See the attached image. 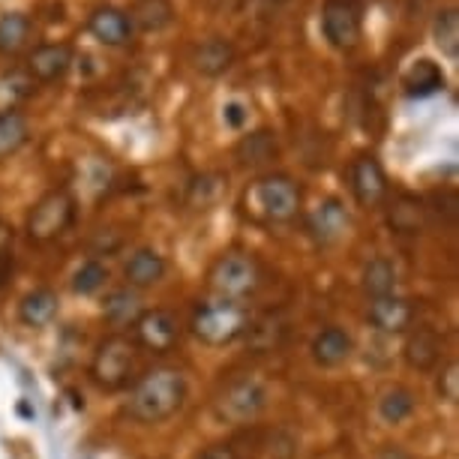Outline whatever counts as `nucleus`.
<instances>
[{"label":"nucleus","instance_id":"nucleus-1","mask_svg":"<svg viewBox=\"0 0 459 459\" xmlns=\"http://www.w3.org/2000/svg\"><path fill=\"white\" fill-rule=\"evenodd\" d=\"M186 376L178 367H153L129 387L124 414L135 423H162L184 409Z\"/></svg>","mask_w":459,"mask_h":459},{"label":"nucleus","instance_id":"nucleus-2","mask_svg":"<svg viewBox=\"0 0 459 459\" xmlns=\"http://www.w3.org/2000/svg\"><path fill=\"white\" fill-rule=\"evenodd\" d=\"M303 211V186L289 175L271 171L255 180H249L240 193V216L258 229H273V225H289Z\"/></svg>","mask_w":459,"mask_h":459},{"label":"nucleus","instance_id":"nucleus-3","mask_svg":"<svg viewBox=\"0 0 459 459\" xmlns=\"http://www.w3.org/2000/svg\"><path fill=\"white\" fill-rule=\"evenodd\" d=\"M249 325H253V313H249L247 303L207 298L195 307L189 327H193V336L198 342L211 345V349H222V345L244 340Z\"/></svg>","mask_w":459,"mask_h":459},{"label":"nucleus","instance_id":"nucleus-4","mask_svg":"<svg viewBox=\"0 0 459 459\" xmlns=\"http://www.w3.org/2000/svg\"><path fill=\"white\" fill-rule=\"evenodd\" d=\"M262 282H264L262 264L255 262L253 253H244V249L222 253L211 264V271H207V291H211V298H222V300L247 303L262 289Z\"/></svg>","mask_w":459,"mask_h":459},{"label":"nucleus","instance_id":"nucleus-5","mask_svg":"<svg viewBox=\"0 0 459 459\" xmlns=\"http://www.w3.org/2000/svg\"><path fill=\"white\" fill-rule=\"evenodd\" d=\"M135 358H138V345L133 342V336L124 331L108 333L106 340L97 345L91 358L88 376L100 391H120L129 385L135 372Z\"/></svg>","mask_w":459,"mask_h":459},{"label":"nucleus","instance_id":"nucleus-6","mask_svg":"<svg viewBox=\"0 0 459 459\" xmlns=\"http://www.w3.org/2000/svg\"><path fill=\"white\" fill-rule=\"evenodd\" d=\"M264 409H267V385L258 376H249V372L225 381L222 391L213 400L216 420L231 423V427L253 423Z\"/></svg>","mask_w":459,"mask_h":459},{"label":"nucleus","instance_id":"nucleus-7","mask_svg":"<svg viewBox=\"0 0 459 459\" xmlns=\"http://www.w3.org/2000/svg\"><path fill=\"white\" fill-rule=\"evenodd\" d=\"M75 211H79V204H75V195L69 193L66 186L48 189V193L28 211L24 235H28L30 244L57 240L64 231H69V225L75 222Z\"/></svg>","mask_w":459,"mask_h":459},{"label":"nucleus","instance_id":"nucleus-8","mask_svg":"<svg viewBox=\"0 0 459 459\" xmlns=\"http://www.w3.org/2000/svg\"><path fill=\"white\" fill-rule=\"evenodd\" d=\"M363 10H367V0H325L322 33L336 51H351L360 46Z\"/></svg>","mask_w":459,"mask_h":459},{"label":"nucleus","instance_id":"nucleus-9","mask_svg":"<svg viewBox=\"0 0 459 459\" xmlns=\"http://www.w3.org/2000/svg\"><path fill=\"white\" fill-rule=\"evenodd\" d=\"M133 342L147 354H169L180 342V318L171 309H144L133 325Z\"/></svg>","mask_w":459,"mask_h":459},{"label":"nucleus","instance_id":"nucleus-10","mask_svg":"<svg viewBox=\"0 0 459 459\" xmlns=\"http://www.w3.org/2000/svg\"><path fill=\"white\" fill-rule=\"evenodd\" d=\"M349 186H351L354 202L360 207H378L391 195V184H387L385 169H381V162L372 157V153H360L358 160H351Z\"/></svg>","mask_w":459,"mask_h":459},{"label":"nucleus","instance_id":"nucleus-11","mask_svg":"<svg viewBox=\"0 0 459 459\" xmlns=\"http://www.w3.org/2000/svg\"><path fill=\"white\" fill-rule=\"evenodd\" d=\"M414 318H418V307L409 298H400V294H385V298H372L367 303V322L378 333H409L414 327Z\"/></svg>","mask_w":459,"mask_h":459},{"label":"nucleus","instance_id":"nucleus-12","mask_svg":"<svg viewBox=\"0 0 459 459\" xmlns=\"http://www.w3.org/2000/svg\"><path fill=\"white\" fill-rule=\"evenodd\" d=\"M75 64V48L69 42H46V46H37L28 55V75L37 84H51L60 82L64 75L73 69Z\"/></svg>","mask_w":459,"mask_h":459},{"label":"nucleus","instance_id":"nucleus-13","mask_svg":"<svg viewBox=\"0 0 459 459\" xmlns=\"http://www.w3.org/2000/svg\"><path fill=\"white\" fill-rule=\"evenodd\" d=\"M88 33L108 48H124L133 42L135 28H133V22H129L126 10L106 4V6H97V10L88 15Z\"/></svg>","mask_w":459,"mask_h":459},{"label":"nucleus","instance_id":"nucleus-14","mask_svg":"<svg viewBox=\"0 0 459 459\" xmlns=\"http://www.w3.org/2000/svg\"><path fill=\"white\" fill-rule=\"evenodd\" d=\"M166 273H169L166 255H160L153 247L135 249L124 264V280H126L129 289H135V291H144V289L160 285L162 280H166Z\"/></svg>","mask_w":459,"mask_h":459},{"label":"nucleus","instance_id":"nucleus-15","mask_svg":"<svg viewBox=\"0 0 459 459\" xmlns=\"http://www.w3.org/2000/svg\"><path fill=\"white\" fill-rule=\"evenodd\" d=\"M345 229H349V211H345V204L340 198H325V202L307 216V231L316 238V244H322V247L340 240L345 235Z\"/></svg>","mask_w":459,"mask_h":459},{"label":"nucleus","instance_id":"nucleus-16","mask_svg":"<svg viewBox=\"0 0 459 459\" xmlns=\"http://www.w3.org/2000/svg\"><path fill=\"white\" fill-rule=\"evenodd\" d=\"M309 351H313V360L318 363V367L333 369V367H342V363L351 358L354 340H351V333L345 331V327L331 325V327H325V331L316 333Z\"/></svg>","mask_w":459,"mask_h":459},{"label":"nucleus","instance_id":"nucleus-17","mask_svg":"<svg viewBox=\"0 0 459 459\" xmlns=\"http://www.w3.org/2000/svg\"><path fill=\"white\" fill-rule=\"evenodd\" d=\"M441 351H445L441 336L436 331H429V327H418V331H411L409 340H405V345H403L405 363H409L411 369H418V372L436 369L438 360H441Z\"/></svg>","mask_w":459,"mask_h":459},{"label":"nucleus","instance_id":"nucleus-18","mask_svg":"<svg viewBox=\"0 0 459 459\" xmlns=\"http://www.w3.org/2000/svg\"><path fill=\"white\" fill-rule=\"evenodd\" d=\"M445 84H447L445 73H441V66L429 57L414 60L403 75V93L409 100H427L432 93L445 91Z\"/></svg>","mask_w":459,"mask_h":459},{"label":"nucleus","instance_id":"nucleus-19","mask_svg":"<svg viewBox=\"0 0 459 459\" xmlns=\"http://www.w3.org/2000/svg\"><path fill=\"white\" fill-rule=\"evenodd\" d=\"M231 64H235V46L222 37H211V39L198 42V46L193 48L195 73L207 75V79H216V75L229 73Z\"/></svg>","mask_w":459,"mask_h":459},{"label":"nucleus","instance_id":"nucleus-20","mask_svg":"<svg viewBox=\"0 0 459 459\" xmlns=\"http://www.w3.org/2000/svg\"><path fill=\"white\" fill-rule=\"evenodd\" d=\"M57 309H60V298L57 291L51 289H33L22 298L19 303V322L24 327H46L57 318Z\"/></svg>","mask_w":459,"mask_h":459},{"label":"nucleus","instance_id":"nucleus-21","mask_svg":"<svg viewBox=\"0 0 459 459\" xmlns=\"http://www.w3.org/2000/svg\"><path fill=\"white\" fill-rule=\"evenodd\" d=\"M126 15H129V22H133V28L144 33H162L175 24L178 13L171 0H133Z\"/></svg>","mask_w":459,"mask_h":459},{"label":"nucleus","instance_id":"nucleus-22","mask_svg":"<svg viewBox=\"0 0 459 459\" xmlns=\"http://www.w3.org/2000/svg\"><path fill=\"white\" fill-rule=\"evenodd\" d=\"M280 153V144H276V133L271 129H255L240 138V144L235 147V157L244 169H258V166H267L271 160H276Z\"/></svg>","mask_w":459,"mask_h":459},{"label":"nucleus","instance_id":"nucleus-23","mask_svg":"<svg viewBox=\"0 0 459 459\" xmlns=\"http://www.w3.org/2000/svg\"><path fill=\"white\" fill-rule=\"evenodd\" d=\"M387 222L396 235H420L427 225V207L418 195H396L387 207Z\"/></svg>","mask_w":459,"mask_h":459},{"label":"nucleus","instance_id":"nucleus-24","mask_svg":"<svg viewBox=\"0 0 459 459\" xmlns=\"http://www.w3.org/2000/svg\"><path fill=\"white\" fill-rule=\"evenodd\" d=\"M142 313H144L142 298H138V291L129 289V285L108 291V298L102 300V316H106V322L115 327H133Z\"/></svg>","mask_w":459,"mask_h":459},{"label":"nucleus","instance_id":"nucleus-25","mask_svg":"<svg viewBox=\"0 0 459 459\" xmlns=\"http://www.w3.org/2000/svg\"><path fill=\"white\" fill-rule=\"evenodd\" d=\"M33 22L28 13H4L0 15V57H15L30 46Z\"/></svg>","mask_w":459,"mask_h":459},{"label":"nucleus","instance_id":"nucleus-26","mask_svg":"<svg viewBox=\"0 0 459 459\" xmlns=\"http://www.w3.org/2000/svg\"><path fill=\"white\" fill-rule=\"evenodd\" d=\"M414 409H418V400H414V394L403 385H394V387H387V391H381L378 405H376L381 423H387V427H400L403 420L411 418Z\"/></svg>","mask_w":459,"mask_h":459},{"label":"nucleus","instance_id":"nucleus-27","mask_svg":"<svg viewBox=\"0 0 459 459\" xmlns=\"http://www.w3.org/2000/svg\"><path fill=\"white\" fill-rule=\"evenodd\" d=\"M396 267L391 258H372V262L363 267V276H360V285H363V294L372 300V298H385V294H396Z\"/></svg>","mask_w":459,"mask_h":459},{"label":"nucleus","instance_id":"nucleus-28","mask_svg":"<svg viewBox=\"0 0 459 459\" xmlns=\"http://www.w3.org/2000/svg\"><path fill=\"white\" fill-rule=\"evenodd\" d=\"M229 189V175L222 171H204V175L193 178V184L186 186V204L189 207H213Z\"/></svg>","mask_w":459,"mask_h":459},{"label":"nucleus","instance_id":"nucleus-29","mask_svg":"<svg viewBox=\"0 0 459 459\" xmlns=\"http://www.w3.org/2000/svg\"><path fill=\"white\" fill-rule=\"evenodd\" d=\"M244 340L249 345V351H255V354L276 351L285 340V322L276 316H267V318H262V322H255L253 318V325L247 327Z\"/></svg>","mask_w":459,"mask_h":459},{"label":"nucleus","instance_id":"nucleus-30","mask_svg":"<svg viewBox=\"0 0 459 459\" xmlns=\"http://www.w3.org/2000/svg\"><path fill=\"white\" fill-rule=\"evenodd\" d=\"M37 82L28 75V69H10L0 75V111H19V106L28 97H33Z\"/></svg>","mask_w":459,"mask_h":459},{"label":"nucleus","instance_id":"nucleus-31","mask_svg":"<svg viewBox=\"0 0 459 459\" xmlns=\"http://www.w3.org/2000/svg\"><path fill=\"white\" fill-rule=\"evenodd\" d=\"M30 138L28 117L22 111H0V157H10V153L22 151Z\"/></svg>","mask_w":459,"mask_h":459},{"label":"nucleus","instance_id":"nucleus-32","mask_svg":"<svg viewBox=\"0 0 459 459\" xmlns=\"http://www.w3.org/2000/svg\"><path fill=\"white\" fill-rule=\"evenodd\" d=\"M432 37H436V46L447 60L459 57V13L454 10V6H450V10H441L436 15Z\"/></svg>","mask_w":459,"mask_h":459},{"label":"nucleus","instance_id":"nucleus-33","mask_svg":"<svg viewBox=\"0 0 459 459\" xmlns=\"http://www.w3.org/2000/svg\"><path fill=\"white\" fill-rule=\"evenodd\" d=\"M108 285V267L100 262V258H88L79 271L73 273V291L88 298V294H97Z\"/></svg>","mask_w":459,"mask_h":459},{"label":"nucleus","instance_id":"nucleus-34","mask_svg":"<svg viewBox=\"0 0 459 459\" xmlns=\"http://www.w3.org/2000/svg\"><path fill=\"white\" fill-rule=\"evenodd\" d=\"M438 396L450 405L459 403V363L456 360H450L445 372L438 376Z\"/></svg>","mask_w":459,"mask_h":459},{"label":"nucleus","instance_id":"nucleus-35","mask_svg":"<svg viewBox=\"0 0 459 459\" xmlns=\"http://www.w3.org/2000/svg\"><path fill=\"white\" fill-rule=\"evenodd\" d=\"M13 247H15L13 225L0 220V282H4V276L10 273V267H13Z\"/></svg>","mask_w":459,"mask_h":459},{"label":"nucleus","instance_id":"nucleus-36","mask_svg":"<svg viewBox=\"0 0 459 459\" xmlns=\"http://www.w3.org/2000/svg\"><path fill=\"white\" fill-rule=\"evenodd\" d=\"M193 459H238V450L229 445V441H216V445L202 447Z\"/></svg>","mask_w":459,"mask_h":459},{"label":"nucleus","instance_id":"nucleus-37","mask_svg":"<svg viewBox=\"0 0 459 459\" xmlns=\"http://www.w3.org/2000/svg\"><path fill=\"white\" fill-rule=\"evenodd\" d=\"M222 117H225V124H229L231 129H240L247 124L249 111H247L244 102H229V106L222 108Z\"/></svg>","mask_w":459,"mask_h":459},{"label":"nucleus","instance_id":"nucleus-38","mask_svg":"<svg viewBox=\"0 0 459 459\" xmlns=\"http://www.w3.org/2000/svg\"><path fill=\"white\" fill-rule=\"evenodd\" d=\"M376 459H414L409 450H403L400 445H387V447H381V454Z\"/></svg>","mask_w":459,"mask_h":459}]
</instances>
